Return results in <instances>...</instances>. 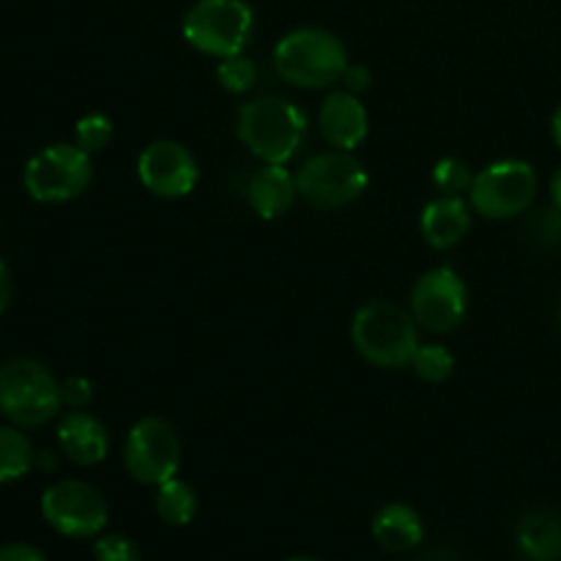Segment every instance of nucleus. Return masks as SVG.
Here are the masks:
<instances>
[{
    "mask_svg": "<svg viewBox=\"0 0 561 561\" xmlns=\"http://www.w3.org/2000/svg\"><path fill=\"white\" fill-rule=\"evenodd\" d=\"M239 140L266 164H285L299 153L307 137V118L283 96H257L239 110Z\"/></svg>",
    "mask_w": 561,
    "mask_h": 561,
    "instance_id": "obj_1",
    "label": "nucleus"
},
{
    "mask_svg": "<svg viewBox=\"0 0 561 561\" xmlns=\"http://www.w3.org/2000/svg\"><path fill=\"white\" fill-rule=\"evenodd\" d=\"M351 337L356 351L383 370H403L420 351L414 318L392 301H367L359 307L351 323Z\"/></svg>",
    "mask_w": 561,
    "mask_h": 561,
    "instance_id": "obj_2",
    "label": "nucleus"
},
{
    "mask_svg": "<svg viewBox=\"0 0 561 561\" xmlns=\"http://www.w3.org/2000/svg\"><path fill=\"white\" fill-rule=\"evenodd\" d=\"M274 66L285 82L316 91L343 80L348 53L343 42L323 27H296L274 47Z\"/></svg>",
    "mask_w": 561,
    "mask_h": 561,
    "instance_id": "obj_3",
    "label": "nucleus"
},
{
    "mask_svg": "<svg viewBox=\"0 0 561 561\" xmlns=\"http://www.w3.org/2000/svg\"><path fill=\"white\" fill-rule=\"evenodd\" d=\"M60 383L36 359L16 356L0 367V414L20 427L47 425L60 414Z\"/></svg>",
    "mask_w": 561,
    "mask_h": 561,
    "instance_id": "obj_4",
    "label": "nucleus"
},
{
    "mask_svg": "<svg viewBox=\"0 0 561 561\" xmlns=\"http://www.w3.org/2000/svg\"><path fill=\"white\" fill-rule=\"evenodd\" d=\"M255 16L244 0H197L184 16V38L203 55H241L252 38Z\"/></svg>",
    "mask_w": 561,
    "mask_h": 561,
    "instance_id": "obj_5",
    "label": "nucleus"
},
{
    "mask_svg": "<svg viewBox=\"0 0 561 561\" xmlns=\"http://www.w3.org/2000/svg\"><path fill=\"white\" fill-rule=\"evenodd\" d=\"M91 153L77 142H55L25 164V190L38 203H66L91 186Z\"/></svg>",
    "mask_w": 561,
    "mask_h": 561,
    "instance_id": "obj_6",
    "label": "nucleus"
},
{
    "mask_svg": "<svg viewBox=\"0 0 561 561\" xmlns=\"http://www.w3.org/2000/svg\"><path fill=\"white\" fill-rule=\"evenodd\" d=\"M367 184H370V175L351 151L316 153L296 170V190L318 208L348 206L359 201Z\"/></svg>",
    "mask_w": 561,
    "mask_h": 561,
    "instance_id": "obj_7",
    "label": "nucleus"
},
{
    "mask_svg": "<svg viewBox=\"0 0 561 561\" xmlns=\"http://www.w3.org/2000/svg\"><path fill=\"white\" fill-rule=\"evenodd\" d=\"M537 197V173L524 159L493 162L474 175L469 201L485 219H513L529 211Z\"/></svg>",
    "mask_w": 561,
    "mask_h": 561,
    "instance_id": "obj_8",
    "label": "nucleus"
},
{
    "mask_svg": "<svg viewBox=\"0 0 561 561\" xmlns=\"http://www.w3.org/2000/svg\"><path fill=\"white\" fill-rule=\"evenodd\" d=\"M42 515L58 535L71 540L99 537L110 520V507L102 493L80 480H60L42 496Z\"/></svg>",
    "mask_w": 561,
    "mask_h": 561,
    "instance_id": "obj_9",
    "label": "nucleus"
},
{
    "mask_svg": "<svg viewBox=\"0 0 561 561\" xmlns=\"http://www.w3.org/2000/svg\"><path fill=\"white\" fill-rule=\"evenodd\" d=\"M124 466L142 485H162L181 469V438L170 422L146 416L129 431L124 444Z\"/></svg>",
    "mask_w": 561,
    "mask_h": 561,
    "instance_id": "obj_10",
    "label": "nucleus"
},
{
    "mask_svg": "<svg viewBox=\"0 0 561 561\" xmlns=\"http://www.w3.org/2000/svg\"><path fill=\"white\" fill-rule=\"evenodd\" d=\"M469 305V294L458 272L449 266L431 268L411 288V312L422 329L447 334L460 327Z\"/></svg>",
    "mask_w": 561,
    "mask_h": 561,
    "instance_id": "obj_11",
    "label": "nucleus"
},
{
    "mask_svg": "<svg viewBox=\"0 0 561 561\" xmlns=\"http://www.w3.org/2000/svg\"><path fill=\"white\" fill-rule=\"evenodd\" d=\"M137 175L151 195L175 201L195 190L201 170H197L190 148L175 140H157L142 148L140 159H137Z\"/></svg>",
    "mask_w": 561,
    "mask_h": 561,
    "instance_id": "obj_12",
    "label": "nucleus"
},
{
    "mask_svg": "<svg viewBox=\"0 0 561 561\" xmlns=\"http://www.w3.org/2000/svg\"><path fill=\"white\" fill-rule=\"evenodd\" d=\"M318 126H321V135L327 137L329 146L351 151V148L365 142L370 121H367V110L356 93L334 91L323 99Z\"/></svg>",
    "mask_w": 561,
    "mask_h": 561,
    "instance_id": "obj_13",
    "label": "nucleus"
},
{
    "mask_svg": "<svg viewBox=\"0 0 561 561\" xmlns=\"http://www.w3.org/2000/svg\"><path fill=\"white\" fill-rule=\"evenodd\" d=\"M58 444L66 458L77 466H96L107 458V427L88 411H71L58 425Z\"/></svg>",
    "mask_w": 561,
    "mask_h": 561,
    "instance_id": "obj_14",
    "label": "nucleus"
},
{
    "mask_svg": "<svg viewBox=\"0 0 561 561\" xmlns=\"http://www.w3.org/2000/svg\"><path fill=\"white\" fill-rule=\"evenodd\" d=\"M296 195V175L285 170V164H266L257 170L247 186V197H250L252 211L261 219H279L290 211Z\"/></svg>",
    "mask_w": 561,
    "mask_h": 561,
    "instance_id": "obj_15",
    "label": "nucleus"
},
{
    "mask_svg": "<svg viewBox=\"0 0 561 561\" xmlns=\"http://www.w3.org/2000/svg\"><path fill=\"white\" fill-rule=\"evenodd\" d=\"M471 228V211L460 197L444 195L422 211V236L436 250H453Z\"/></svg>",
    "mask_w": 561,
    "mask_h": 561,
    "instance_id": "obj_16",
    "label": "nucleus"
},
{
    "mask_svg": "<svg viewBox=\"0 0 561 561\" xmlns=\"http://www.w3.org/2000/svg\"><path fill=\"white\" fill-rule=\"evenodd\" d=\"M373 537L389 553H409L425 540V526L420 513L409 504H387L373 518Z\"/></svg>",
    "mask_w": 561,
    "mask_h": 561,
    "instance_id": "obj_17",
    "label": "nucleus"
},
{
    "mask_svg": "<svg viewBox=\"0 0 561 561\" xmlns=\"http://www.w3.org/2000/svg\"><path fill=\"white\" fill-rule=\"evenodd\" d=\"M515 546L526 561H561V518L548 510H531L518 520Z\"/></svg>",
    "mask_w": 561,
    "mask_h": 561,
    "instance_id": "obj_18",
    "label": "nucleus"
},
{
    "mask_svg": "<svg viewBox=\"0 0 561 561\" xmlns=\"http://www.w3.org/2000/svg\"><path fill=\"white\" fill-rule=\"evenodd\" d=\"M157 499H153V507L157 515L168 526H186L195 520L197 515V493L195 488L186 485L181 480H168L162 485H157Z\"/></svg>",
    "mask_w": 561,
    "mask_h": 561,
    "instance_id": "obj_19",
    "label": "nucleus"
},
{
    "mask_svg": "<svg viewBox=\"0 0 561 561\" xmlns=\"http://www.w3.org/2000/svg\"><path fill=\"white\" fill-rule=\"evenodd\" d=\"M36 463V453L25 433L16 427H0V485L22 480Z\"/></svg>",
    "mask_w": 561,
    "mask_h": 561,
    "instance_id": "obj_20",
    "label": "nucleus"
},
{
    "mask_svg": "<svg viewBox=\"0 0 561 561\" xmlns=\"http://www.w3.org/2000/svg\"><path fill=\"white\" fill-rule=\"evenodd\" d=\"M414 370L422 381H431V383H442L453 376L455 370V356L449 354L444 345H420L414 356Z\"/></svg>",
    "mask_w": 561,
    "mask_h": 561,
    "instance_id": "obj_21",
    "label": "nucleus"
},
{
    "mask_svg": "<svg viewBox=\"0 0 561 561\" xmlns=\"http://www.w3.org/2000/svg\"><path fill=\"white\" fill-rule=\"evenodd\" d=\"M257 69L247 55H230V58H222L217 66V80L219 85L228 93H247L252 85H255Z\"/></svg>",
    "mask_w": 561,
    "mask_h": 561,
    "instance_id": "obj_22",
    "label": "nucleus"
},
{
    "mask_svg": "<svg viewBox=\"0 0 561 561\" xmlns=\"http://www.w3.org/2000/svg\"><path fill=\"white\" fill-rule=\"evenodd\" d=\"M433 184L442 190V195H455L460 197V192H469L471 184H474V175H471V168L463 162V159L447 157L433 168Z\"/></svg>",
    "mask_w": 561,
    "mask_h": 561,
    "instance_id": "obj_23",
    "label": "nucleus"
},
{
    "mask_svg": "<svg viewBox=\"0 0 561 561\" xmlns=\"http://www.w3.org/2000/svg\"><path fill=\"white\" fill-rule=\"evenodd\" d=\"M529 241L537 250H559L561 247V208H542L529 222Z\"/></svg>",
    "mask_w": 561,
    "mask_h": 561,
    "instance_id": "obj_24",
    "label": "nucleus"
},
{
    "mask_svg": "<svg viewBox=\"0 0 561 561\" xmlns=\"http://www.w3.org/2000/svg\"><path fill=\"white\" fill-rule=\"evenodd\" d=\"M77 146L85 148L88 153H96L102 151V148L110 146V140H113V121L107 118V115H85V118L77 121Z\"/></svg>",
    "mask_w": 561,
    "mask_h": 561,
    "instance_id": "obj_25",
    "label": "nucleus"
},
{
    "mask_svg": "<svg viewBox=\"0 0 561 561\" xmlns=\"http://www.w3.org/2000/svg\"><path fill=\"white\" fill-rule=\"evenodd\" d=\"M96 561H140V548L124 535H102L93 546Z\"/></svg>",
    "mask_w": 561,
    "mask_h": 561,
    "instance_id": "obj_26",
    "label": "nucleus"
},
{
    "mask_svg": "<svg viewBox=\"0 0 561 561\" xmlns=\"http://www.w3.org/2000/svg\"><path fill=\"white\" fill-rule=\"evenodd\" d=\"M60 398H64V403L69 405V409H85L88 403L93 400V387L88 378H66L64 383H60Z\"/></svg>",
    "mask_w": 561,
    "mask_h": 561,
    "instance_id": "obj_27",
    "label": "nucleus"
},
{
    "mask_svg": "<svg viewBox=\"0 0 561 561\" xmlns=\"http://www.w3.org/2000/svg\"><path fill=\"white\" fill-rule=\"evenodd\" d=\"M343 82H345V91L365 93V91H370L373 75H370V69H367V66L348 64V69H345V75H343Z\"/></svg>",
    "mask_w": 561,
    "mask_h": 561,
    "instance_id": "obj_28",
    "label": "nucleus"
},
{
    "mask_svg": "<svg viewBox=\"0 0 561 561\" xmlns=\"http://www.w3.org/2000/svg\"><path fill=\"white\" fill-rule=\"evenodd\" d=\"M0 561H47V557L25 542H11V546L0 548Z\"/></svg>",
    "mask_w": 561,
    "mask_h": 561,
    "instance_id": "obj_29",
    "label": "nucleus"
},
{
    "mask_svg": "<svg viewBox=\"0 0 561 561\" xmlns=\"http://www.w3.org/2000/svg\"><path fill=\"white\" fill-rule=\"evenodd\" d=\"M9 301H11V274L9 268H5V263L0 261V316L5 312Z\"/></svg>",
    "mask_w": 561,
    "mask_h": 561,
    "instance_id": "obj_30",
    "label": "nucleus"
},
{
    "mask_svg": "<svg viewBox=\"0 0 561 561\" xmlns=\"http://www.w3.org/2000/svg\"><path fill=\"white\" fill-rule=\"evenodd\" d=\"M551 195H553V206L561 208V168L553 173V179H551Z\"/></svg>",
    "mask_w": 561,
    "mask_h": 561,
    "instance_id": "obj_31",
    "label": "nucleus"
},
{
    "mask_svg": "<svg viewBox=\"0 0 561 561\" xmlns=\"http://www.w3.org/2000/svg\"><path fill=\"white\" fill-rule=\"evenodd\" d=\"M551 129H553V140H557V146L561 148V104H559V110H557V113H553Z\"/></svg>",
    "mask_w": 561,
    "mask_h": 561,
    "instance_id": "obj_32",
    "label": "nucleus"
},
{
    "mask_svg": "<svg viewBox=\"0 0 561 561\" xmlns=\"http://www.w3.org/2000/svg\"><path fill=\"white\" fill-rule=\"evenodd\" d=\"M36 463L42 466V469H55L53 453H42V458H36Z\"/></svg>",
    "mask_w": 561,
    "mask_h": 561,
    "instance_id": "obj_33",
    "label": "nucleus"
},
{
    "mask_svg": "<svg viewBox=\"0 0 561 561\" xmlns=\"http://www.w3.org/2000/svg\"><path fill=\"white\" fill-rule=\"evenodd\" d=\"M288 561H323V559H316V557H294V559H288Z\"/></svg>",
    "mask_w": 561,
    "mask_h": 561,
    "instance_id": "obj_34",
    "label": "nucleus"
},
{
    "mask_svg": "<svg viewBox=\"0 0 561 561\" xmlns=\"http://www.w3.org/2000/svg\"><path fill=\"white\" fill-rule=\"evenodd\" d=\"M559 329H561V305H559Z\"/></svg>",
    "mask_w": 561,
    "mask_h": 561,
    "instance_id": "obj_35",
    "label": "nucleus"
}]
</instances>
